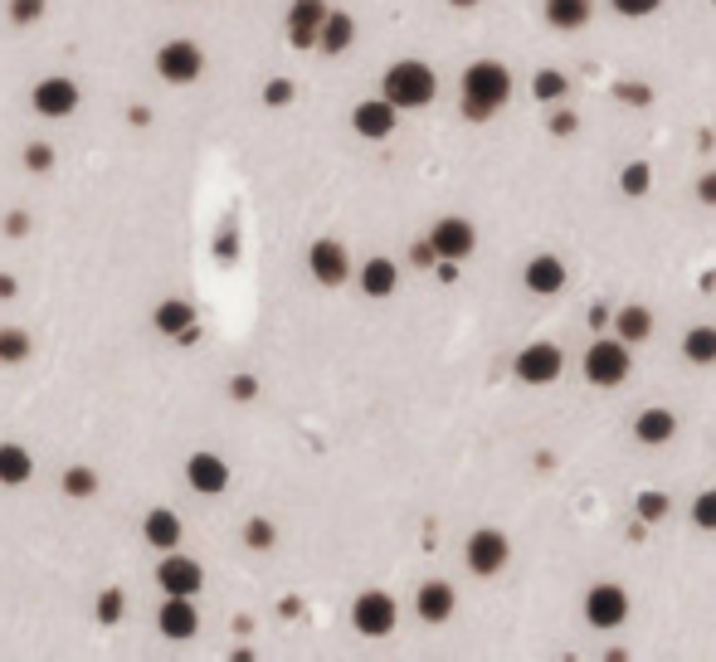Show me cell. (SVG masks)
Masks as SVG:
<instances>
[{
    "instance_id": "6da1fadb",
    "label": "cell",
    "mask_w": 716,
    "mask_h": 662,
    "mask_svg": "<svg viewBox=\"0 0 716 662\" xmlns=\"http://www.w3.org/2000/svg\"><path fill=\"white\" fill-rule=\"evenodd\" d=\"M512 98V74L497 64V59H478L463 69V83H458V103H463V117L468 122H488L507 108Z\"/></svg>"
},
{
    "instance_id": "7a4b0ae2",
    "label": "cell",
    "mask_w": 716,
    "mask_h": 662,
    "mask_svg": "<svg viewBox=\"0 0 716 662\" xmlns=\"http://www.w3.org/2000/svg\"><path fill=\"white\" fill-rule=\"evenodd\" d=\"M380 93H385L400 112H415V108H429V103H434L439 78H434L429 64H419V59H400V64H390V69H385Z\"/></svg>"
},
{
    "instance_id": "3957f363",
    "label": "cell",
    "mask_w": 716,
    "mask_h": 662,
    "mask_svg": "<svg viewBox=\"0 0 716 662\" xmlns=\"http://www.w3.org/2000/svg\"><path fill=\"white\" fill-rule=\"evenodd\" d=\"M151 64H156V78L171 83V88H190L195 78L205 74V54H200L195 39H166V44L151 54Z\"/></svg>"
},
{
    "instance_id": "277c9868",
    "label": "cell",
    "mask_w": 716,
    "mask_h": 662,
    "mask_svg": "<svg viewBox=\"0 0 716 662\" xmlns=\"http://www.w3.org/2000/svg\"><path fill=\"white\" fill-rule=\"evenodd\" d=\"M585 380L590 385H600V390H614V385H624L629 380V370H634V356H629V341H595L590 351H585Z\"/></svg>"
},
{
    "instance_id": "5b68a950",
    "label": "cell",
    "mask_w": 716,
    "mask_h": 662,
    "mask_svg": "<svg viewBox=\"0 0 716 662\" xmlns=\"http://www.w3.org/2000/svg\"><path fill=\"white\" fill-rule=\"evenodd\" d=\"M351 624L361 638H390L395 624H400V604L385 594V589H366V594H356V604H351Z\"/></svg>"
},
{
    "instance_id": "8992f818",
    "label": "cell",
    "mask_w": 716,
    "mask_h": 662,
    "mask_svg": "<svg viewBox=\"0 0 716 662\" xmlns=\"http://www.w3.org/2000/svg\"><path fill=\"white\" fill-rule=\"evenodd\" d=\"M30 108L44 117V122H64V117H74L78 112V83L64 74L54 78H39L35 88H30Z\"/></svg>"
},
{
    "instance_id": "52a82bcc",
    "label": "cell",
    "mask_w": 716,
    "mask_h": 662,
    "mask_svg": "<svg viewBox=\"0 0 716 662\" xmlns=\"http://www.w3.org/2000/svg\"><path fill=\"white\" fill-rule=\"evenodd\" d=\"M517 380H527V385H551V380H561V370H566V356H561V346L556 341H531L517 351Z\"/></svg>"
},
{
    "instance_id": "ba28073f",
    "label": "cell",
    "mask_w": 716,
    "mask_h": 662,
    "mask_svg": "<svg viewBox=\"0 0 716 662\" xmlns=\"http://www.w3.org/2000/svg\"><path fill=\"white\" fill-rule=\"evenodd\" d=\"M507 560H512V541H507L502 531H492V526H478V531L468 536V546H463V565H468L473 575H497Z\"/></svg>"
},
{
    "instance_id": "9c48e42d",
    "label": "cell",
    "mask_w": 716,
    "mask_h": 662,
    "mask_svg": "<svg viewBox=\"0 0 716 662\" xmlns=\"http://www.w3.org/2000/svg\"><path fill=\"white\" fill-rule=\"evenodd\" d=\"M156 585L161 594H200L205 589V565L195 560V555H181V551H166L156 560Z\"/></svg>"
},
{
    "instance_id": "30bf717a",
    "label": "cell",
    "mask_w": 716,
    "mask_h": 662,
    "mask_svg": "<svg viewBox=\"0 0 716 662\" xmlns=\"http://www.w3.org/2000/svg\"><path fill=\"white\" fill-rule=\"evenodd\" d=\"M156 633H161L166 643H190V638L200 633V609H195V599H190V594H166L161 609H156Z\"/></svg>"
},
{
    "instance_id": "8fae6325",
    "label": "cell",
    "mask_w": 716,
    "mask_h": 662,
    "mask_svg": "<svg viewBox=\"0 0 716 662\" xmlns=\"http://www.w3.org/2000/svg\"><path fill=\"white\" fill-rule=\"evenodd\" d=\"M429 244H434L439 263H463V258L478 249V229L463 220V215H444V220L429 229Z\"/></svg>"
},
{
    "instance_id": "7c38bea8",
    "label": "cell",
    "mask_w": 716,
    "mask_h": 662,
    "mask_svg": "<svg viewBox=\"0 0 716 662\" xmlns=\"http://www.w3.org/2000/svg\"><path fill=\"white\" fill-rule=\"evenodd\" d=\"M327 15H332L327 0H293V5H288V44H293V49H317Z\"/></svg>"
},
{
    "instance_id": "4fadbf2b",
    "label": "cell",
    "mask_w": 716,
    "mask_h": 662,
    "mask_svg": "<svg viewBox=\"0 0 716 662\" xmlns=\"http://www.w3.org/2000/svg\"><path fill=\"white\" fill-rule=\"evenodd\" d=\"M307 273H312L322 288H341V283L351 278V254H346V244H337V239H317V244L307 249Z\"/></svg>"
},
{
    "instance_id": "5bb4252c",
    "label": "cell",
    "mask_w": 716,
    "mask_h": 662,
    "mask_svg": "<svg viewBox=\"0 0 716 662\" xmlns=\"http://www.w3.org/2000/svg\"><path fill=\"white\" fill-rule=\"evenodd\" d=\"M395 122H400V108L380 93V98H366V103H356L351 108V127L366 137V142H385L390 132H395Z\"/></svg>"
},
{
    "instance_id": "9a60e30c",
    "label": "cell",
    "mask_w": 716,
    "mask_h": 662,
    "mask_svg": "<svg viewBox=\"0 0 716 662\" xmlns=\"http://www.w3.org/2000/svg\"><path fill=\"white\" fill-rule=\"evenodd\" d=\"M186 482H190V492H200V497H220L229 487V463L220 458V453H190L186 458Z\"/></svg>"
},
{
    "instance_id": "2e32d148",
    "label": "cell",
    "mask_w": 716,
    "mask_h": 662,
    "mask_svg": "<svg viewBox=\"0 0 716 662\" xmlns=\"http://www.w3.org/2000/svg\"><path fill=\"white\" fill-rule=\"evenodd\" d=\"M585 619L595 628H619L629 619V594L619 585H595L585 594Z\"/></svg>"
},
{
    "instance_id": "e0dca14e",
    "label": "cell",
    "mask_w": 716,
    "mask_h": 662,
    "mask_svg": "<svg viewBox=\"0 0 716 662\" xmlns=\"http://www.w3.org/2000/svg\"><path fill=\"white\" fill-rule=\"evenodd\" d=\"M142 541H147L151 551H181V541H186V521L171 512V507H156V512H147V521H142Z\"/></svg>"
},
{
    "instance_id": "ac0fdd59",
    "label": "cell",
    "mask_w": 716,
    "mask_h": 662,
    "mask_svg": "<svg viewBox=\"0 0 716 662\" xmlns=\"http://www.w3.org/2000/svg\"><path fill=\"white\" fill-rule=\"evenodd\" d=\"M453 609H458V594H453L449 580H424L415 594V614L424 624H449Z\"/></svg>"
},
{
    "instance_id": "d6986e66",
    "label": "cell",
    "mask_w": 716,
    "mask_h": 662,
    "mask_svg": "<svg viewBox=\"0 0 716 662\" xmlns=\"http://www.w3.org/2000/svg\"><path fill=\"white\" fill-rule=\"evenodd\" d=\"M673 434H678L673 409L648 405V409H639V414H634V439H639L643 448H663V443H673Z\"/></svg>"
},
{
    "instance_id": "ffe728a7",
    "label": "cell",
    "mask_w": 716,
    "mask_h": 662,
    "mask_svg": "<svg viewBox=\"0 0 716 662\" xmlns=\"http://www.w3.org/2000/svg\"><path fill=\"white\" fill-rule=\"evenodd\" d=\"M522 283H527V293H536V297H556L566 288V263L556 254H536L527 263V273H522Z\"/></svg>"
},
{
    "instance_id": "44dd1931",
    "label": "cell",
    "mask_w": 716,
    "mask_h": 662,
    "mask_svg": "<svg viewBox=\"0 0 716 662\" xmlns=\"http://www.w3.org/2000/svg\"><path fill=\"white\" fill-rule=\"evenodd\" d=\"M151 327L161 331V336H176V341H186L190 331H195V307H190L186 297H166V302H156V312H151Z\"/></svg>"
},
{
    "instance_id": "7402d4cb",
    "label": "cell",
    "mask_w": 716,
    "mask_h": 662,
    "mask_svg": "<svg viewBox=\"0 0 716 662\" xmlns=\"http://www.w3.org/2000/svg\"><path fill=\"white\" fill-rule=\"evenodd\" d=\"M400 288V263L395 258H366L361 263V293L366 297H390Z\"/></svg>"
},
{
    "instance_id": "603a6c76",
    "label": "cell",
    "mask_w": 716,
    "mask_h": 662,
    "mask_svg": "<svg viewBox=\"0 0 716 662\" xmlns=\"http://www.w3.org/2000/svg\"><path fill=\"white\" fill-rule=\"evenodd\" d=\"M614 336L629 341V346L648 341V336H653V312H648L643 302H624V307L614 312Z\"/></svg>"
},
{
    "instance_id": "cb8c5ba5",
    "label": "cell",
    "mask_w": 716,
    "mask_h": 662,
    "mask_svg": "<svg viewBox=\"0 0 716 662\" xmlns=\"http://www.w3.org/2000/svg\"><path fill=\"white\" fill-rule=\"evenodd\" d=\"M35 478V458L25 443H0V487H25Z\"/></svg>"
},
{
    "instance_id": "d4e9b609",
    "label": "cell",
    "mask_w": 716,
    "mask_h": 662,
    "mask_svg": "<svg viewBox=\"0 0 716 662\" xmlns=\"http://www.w3.org/2000/svg\"><path fill=\"white\" fill-rule=\"evenodd\" d=\"M351 44H356V20H351L346 10H332V15H327V25H322V39H317V49L337 59V54H346Z\"/></svg>"
},
{
    "instance_id": "484cf974",
    "label": "cell",
    "mask_w": 716,
    "mask_h": 662,
    "mask_svg": "<svg viewBox=\"0 0 716 662\" xmlns=\"http://www.w3.org/2000/svg\"><path fill=\"white\" fill-rule=\"evenodd\" d=\"M595 15V0H546V20L556 30H585Z\"/></svg>"
},
{
    "instance_id": "4316f807",
    "label": "cell",
    "mask_w": 716,
    "mask_h": 662,
    "mask_svg": "<svg viewBox=\"0 0 716 662\" xmlns=\"http://www.w3.org/2000/svg\"><path fill=\"white\" fill-rule=\"evenodd\" d=\"M682 356L692 361V366H716V327H687L682 336Z\"/></svg>"
},
{
    "instance_id": "83f0119b",
    "label": "cell",
    "mask_w": 716,
    "mask_h": 662,
    "mask_svg": "<svg viewBox=\"0 0 716 662\" xmlns=\"http://www.w3.org/2000/svg\"><path fill=\"white\" fill-rule=\"evenodd\" d=\"M30 351H35L30 331L0 327V366H25V361H30Z\"/></svg>"
},
{
    "instance_id": "f1b7e54d",
    "label": "cell",
    "mask_w": 716,
    "mask_h": 662,
    "mask_svg": "<svg viewBox=\"0 0 716 662\" xmlns=\"http://www.w3.org/2000/svg\"><path fill=\"white\" fill-rule=\"evenodd\" d=\"M59 487H64V497H74V502H88V497L98 492V473H93L88 463H74V468H64Z\"/></svg>"
},
{
    "instance_id": "f546056e",
    "label": "cell",
    "mask_w": 716,
    "mask_h": 662,
    "mask_svg": "<svg viewBox=\"0 0 716 662\" xmlns=\"http://www.w3.org/2000/svg\"><path fill=\"white\" fill-rule=\"evenodd\" d=\"M531 93H536L541 103H561L570 93V78L556 74V69H536V74H531Z\"/></svg>"
},
{
    "instance_id": "4dcf8cb0",
    "label": "cell",
    "mask_w": 716,
    "mask_h": 662,
    "mask_svg": "<svg viewBox=\"0 0 716 662\" xmlns=\"http://www.w3.org/2000/svg\"><path fill=\"white\" fill-rule=\"evenodd\" d=\"M273 541H278V526L268 516H249L244 521V546L249 551H273Z\"/></svg>"
},
{
    "instance_id": "1f68e13d",
    "label": "cell",
    "mask_w": 716,
    "mask_h": 662,
    "mask_svg": "<svg viewBox=\"0 0 716 662\" xmlns=\"http://www.w3.org/2000/svg\"><path fill=\"white\" fill-rule=\"evenodd\" d=\"M93 614H98V624H122V614H127V594H122V589H103V594H98V604H93Z\"/></svg>"
},
{
    "instance_id": "d6a6232c",
    "label": "cell",
    "mask_w": 716,
    "mask_h": 662,
    "mask_svg": "<svg viewBox=\"0 0 716 662\" xmlns=\"http://www.w3.org/2000/svg\"><path fill=\"white\" fill-rule=\"evenodd\" d=\"M668 512H673V502H668L663 492H639V497H634V516L648 521V526H653V521H663Z\"/></svg>"
},
{
    "instance_id": "836d02e7",
    "label": "cell",
    "mask_w": 716,
    "mask_h": 662,
    "mask_svg": "<svg viewBox=\"0 0 716 662\" xmlns=\"http://www.w3.org/2000/svg\"><path fill=\"white\" fill-rule=\"evenodd\" d=\"M648 185H653V171H648L643 161H629V166L619 171V190H624V195H648Z\"/></svg>"
},
{
    "instance_id": "e575fe53",
    "label": "cell",
    "mask_w": 716,
    "mask_h": 662,
    "mask_svg": "<svg viewBox=\"0 0 716 662\" xmlns=\"http://www.w3.org/2000/svg\"><path fill=\"white\" fill-rule=\"evenodd\" d=\"M692 526H697V531H716V487L692 497Z\"/></svg>"
},
{
    "instance_id": "d590c367",
    "label": "cell",
    "mask_w": 716,
    "mask_h": 662,
    "mask_svg": "<svg viewBox=\"0 0 716 662\" xmlns=\"http://www.w3.org/2000/svg\"><path fill=\"white\" fill-rule=\"evenodd\" d=\"M25 171L49 176V171H54V147H49V142H30V147H25Z\"/></svg>"
},
{
    "instance_id": "8d00e7d4",
    "label": "cell",
    "mask_w": 716,
    "mask_h": 662,
    "mask_svg": "<svg viewBox=\"0 0 716 662\" xmlns=\"http://www.w3.org/2000/svg\"><path fill=\"white\" fill-rule=\"evenodd\" d=\"M44 10H49V0H10L15 25H35V20H44Z\"/></svg>"
},
{
    "instance_id": "74e56055",
    "label": "cell",
    "mask_w": 716,
    "mask_h": 662,
    "mask_svg": "<svg viewBox=\"0 0 716 662\" xmlns=\"http://www.w3.org/2000/svg\"><path fill=\"white\" fill-rule=\"evenodd\" d=\"M264 103L268 108H288V103H293V83H288V78H268L264 83Z\"/></svg>"
},
{
    "instance_id": "f35d334b",
    "label": "cell",
    "mask_w": 716,
    "mask_h": 662,
    "mask_svg": "<svg viewBox=\"0 0 716 662\" xmlns=\"http://www.w3.org/2000/svg\"><path fill=\"white\" fill-rule=\"evenodd\" d=\"M614 5V15H624V20H643V15H653L663 0H609Z\"/></svg>"
},
{
    "instance_id": "ab89813d",
    "label": "cell",
    "mask_w": 716,
    "mask_h": 662,
    "mask_svg": "<svg viewBox=\"0 0 716 662\" xmlns=\"http://www.w3.org/2000/svg\"><path fill=\"white\" fill-rule=\"evenodd\" d=\"M254 395H259V380H254V375H234V380H229V400L249 405Z\"/></svg>"
},
{
    "instance_id": "60d3db41",
    "label": "cell",
    "mask_w": 716,
    "mask_h": 662,
    "mask_svg": "<svg viewBox=\"0 0 716 662\" xmlns=\"http://www.w3.org/2000/svg\"><path fill=\"white\" fill-rule=\"evenodd\" d=\"M697 200L716 210V171H702V176H697Z\"/></svg>"
},
{
    "instance_id": "b9f144b4",
    "label": "cell",
    "mask_w": 716,
    "mask_h": 662,
    "mask_svg": "<svg viewBox=\"0 0 716 662\" xmlns=\"http://www.w3.org/2000/svg\"><path fill=\"white\" fill-rule=\"evenodd\" d=\"M614 93H619V98H624V103H648V98H653V93H648V88H643V83H619V88H614Z\"/></svg>"
},
{
    "instance_id": "7bdbcfd3",
    "label": "cell",
    "mask_w": 716,
    "mask_h": 662,
    "mask_svg": "<svg viewBox=\"0 0 716 662\" xmlns=\"http://www.w3.org/2000/svg\"><path fill=\"white\" fill-rule=\"evenodd\" d=\"M551 132H556V137H570V132H575V112H556V117H551Z\"/></svg>"
},
{
    "instance_id": "ee69618b",
    "label": "cell",
    "mask_w": 716,
    "mask_h": 662,
    "mask_svg": "<svg viewBox=\"0 0 716 662\" xmlns=\"http://www.w3.org/2000/svg\"><path fill=\"white\" fill-rule=\"evenodd\" d=\"M604 322H614V317H609V307H590V327H604Z\"/></svg>"
},
{
    "instance_id": "f6af8a7d",
    "label": "cell",
    "mask_w": 716,
    "mask_h": 662,
    "mask_svg": "<svg viewBox=\"0 0 716 662\" xmlns=\"http://www.w3.org/2000/svg\"><path fill=\"white\" fill-rule=\"evenodd\" d=\"M5 229H10V234H25V229H30V220H25V215H10V220H5Z\"/></svg>"
},
{
    "instance_id": "bcb514c9",
    "label": "cell",
    "mask_w": 716,
    "mask_h": 662,
    "mask_svg": "<svg viewBox=\"0 0 716 662\" xmlns=\"http://www.w3.org/2000/svg\"><path fill=\"white\" fill-rule=\"evenodd\" d=\"M0 297H5V302L15 297V278H10V273H0Z\"/></svg>"
},
{
    "instance_id": "7dc6e473",
    "label": "cell",
    "mask_w": 716,
    "mask_h": 662,
    "mask_svg": "<svg viewBox=\"0 0 716 662\" xmlns=\"http://www.w3.org/2000/svg\"><path fill=\"white\" fill-rule=\"evenodd\" d=\"M453 10H473V5H483V0H449Z\"/></svg>"
},
{
    "instance_id": "c3c4849f",
    "label": "cell",
    "mask_w": 716,
    "mask_h": 662,
    "mask_svg": "<svg viewBox=\"0 0 716 662\" xmlns=\"http://www.w3.org/2000/svg\"><path fill=\"white\" fill-rule=\"evenodd\" d=\"M712 5H716V0H712Z\"/></svg>"
}]
</instances>
